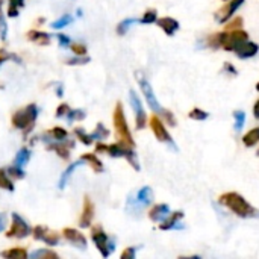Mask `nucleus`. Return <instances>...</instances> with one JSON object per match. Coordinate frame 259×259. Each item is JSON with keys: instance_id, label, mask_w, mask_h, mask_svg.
Wrapping results in <instances>:
<instances>
[{"instance_id": "nucleus-1", "label": "nucleus", "mask_w": 259, "mask_h": 259, "mask_svg": "<svg viewBox=\"0 0 259 259\" xmlns=\"http://www.w3.org/2000/svg\"><path fill=\"white\" fill-rule=\"evenodd\" d=\"M219 203L228 208L232 214L238 215L240 219H256L259 217V211L253 208L240 193L229 191L219 196Z\"/></svg>"}, {"instance_id": "nucleus-2", "label": "nucleus", "mask_w": 259, "mask_h": 259, "mask_svg": "<svg viewBox=\"0 0 259 259\" xmlns=\"http://www.w3.org/2000/svg\"><path fill=\"white\" fill-rule=\"evenodd\" d=\"M96 150H97V152H105V153H108V155L112 156V158H124V159L132 165L134 170H137V171L140 170L138 156H137V153H135V147H132V146H127V144H124V143H121V141L114 143V144H109V146L99 143V144L96 146Z\"/></svg>"}, {"instance_id": "nucleus-3", "label": "nucleus", "mask_w": 259, "mask_h": 259, "mask_svg": "<svg viewBox=\"0 0 259 259\" xmlns=\"http://www.w3.org/2000/svg\"><path fill=\"white\" fill-rule=\"evenodd\" d=\"M112 121H114V127H115V134H117L118 141H121V143H124L127 146L135 147V141H134V137L131 134V129L127 126V120L124 117V109H123V105L121 103H117L115 105L114 115H112Z\"/></svg>"}, {"instance_id": "nucleus-4", "label": "nucleus", "mask_w": 259, "mask_h": 259, "mask_svg": "<svg viewBox=\"0 0 259 259\" xmlns=\"http://www.w3.org/2000/svg\"><path fill=\"white\" fill-rule=\"evenodd\" d=\"M91 240L94 241L97 250L103 258H108L115 250V243L108 237V234L102 229V226H96L91 231Z\"/></svg>"}, {"instance_id": "nucleus-5", "label": "nucleus", "mask_w": 259, "mask_h": 259, "mask_svg": "<svg viewBox=\"0 0 259 259\" xmlns=\"http://www.w3.org/2000/svg\"><path fill=\"white\" fill-rule=\"evenodd\" d=\"M36 117H38V106L35 103H30L24 109H20L12 115V124L17 129H26L35 123Z\"/></svg>"}, {"instance_id": "nucleus-6", "label": "nucleus", "mask_w": 259, "mask_h": 259, "mask_svg": "<svg viewBox=\"0 0 259 259\" xmlns=\"http://www.w3.org/2000/svg\"><path fill=\"white\" fill-rule=\"evenodd\" d=\"M246 41H249V33L244 29L225 30L222 49L226 52H237Z\"/></svg>"}, {"instance_id": "nucleus-7", "label": "nucleus", "mask_w": 259, "mask_h": 259, "mask_svg": "<svg viewBox=\"0 0 259 259\" xmlns=\"http://www.w3.org/2000/svg\"><path fill=\"white\" fill-rule=\"evenodd\" d=\"M137 80H138V83H140V88H141V91H143V94H144V99H146L149 108H150L153 112L161 114L162 106L159 105V102H158V99H156V96H155V91H153V88H152V85H150V82H149L141 73H137Z\"/></svg>"}, {"instance_id": "nucleus-8", "label": "nucleus", "mask_w": 259, "mask_h": 259, "mask_svg": "<svg viewBox=\"0 0 259 259\" xmlns=\"http://www.w3.org/2000/svg\"><path fill=\"white\" fill-rule=\"evenodd\" d=\"M153 202V191L150 187H143L141 190L137 191V194L127 199V209H134V211H140L146 206H149Z\"/></svg>"}, {"instance_id": "nucleus-9", "label": "nucleus", "mask_w": 259, "mask_h": 259, "mask_svg": "<svg viewBox=\"0 0 259 259\" xmlns=\"http://www.w3.org/2000/svg\"><path fill=\"white\" fill-rule=\"evenodd\" d=\"M149 126H150V129H152V132H153V135L156 137L158 141L165 143V144H170L171 147L176 149V144L173 143L171 135H170V132L167 131V127H165V123H164L158 115H152V117H150Z\"/></svg>"}, {"instance_id": "nucleus-10", "label": "nucleus", "mask_w": 259, "mask_h": 259, "mask_svg": "<svg viewBox=\"0 0 259 259\" xmlns=\"http://www.w3.org/2000/svg\"><path fill=\"white\" fill-rule=\"evenodd\" d=\"M12 223H11V229L8 231V238H24L30 234V226L26 223V220L23 217H20L17 212L11 214Z\"/></svg>"}, {"instance_id": "nucleus-11", "label": "nucleus", "mask_w": 259, "mask_h": 259, "mask_svg": "<svg viewBox=\"0 0 259 259\" xmlns=\"http://www.w3.org/2000/svg\"><path fill=\"white\" fill-rule=\"evenodd\" d=\"M129 99H131L132 109L135 112V126H137V129H144L147 121H149V118H147V114H146V111L143 108V103H141L138 94L134 90L129 91Z\"/></svg>"}, {"instance_id": "nucleus-12", "label": "nucleus", "mask_w": 259, "mask_h": 259, "mask_svg": "<svg viewBox=\"0 0 259 259\" xmlns=\"http://www.w3.org/2000/svg\"><path fill=\"white\" fill-rule=\"evenodd\" d=\"M243 3H244V0H226V3L220 9H217L215 20L219 23H228L234 17L235 11H238Z\"/></svg>"}, {"instance_id": "nucleus-13", "label": "nucleus", "mask_w": 259, "mask_h": 259, "mask_svg": "<svg viewBox=\"0 0 259 259\" xmlns=\"http://www.w3.org/2000/svg\"><path fill=\"white\" fill-rule=\"evenodd\" d=\"M33 237H35V240L44 241L47 246H56L59 243V235L52 232V231H49L44 226H36L33 229Z\"/></svg>"}, {"instance_id": "nucleus-14", "label": "nucleus", "mask_w": 259, "mask_h": 259, "mask_svg": "<svg viewBox=\"0 0 259 259\" xmlns=\"http://www.w3.org/2000/svg\"><path fill=\"white\" fill-rule=\"evenodd\" d=\"M62 235H64V238H65L68 243H71L74 247L82 249V250L87 249V238H85L83 234H80L79 231L71 229V228H65V229L62 231Z\"/></svg>"}, {"instance_id": "nucleus-15", "label": "nucleus", "mask_w": 259, "mask_h": 259, "mask_svg": "<svg viewBox=\"0 0 259 259\" xmlns=\"http://www.w3.org/2000/svg\"><path fill=\"white\" fill-rule=\"evenodd\" d=\"M94 219V203L91 202V199L88 196L83 197V208H82V215L79 220L80 228H90Z\"/></svg>"}, {"instance_id": "nucleus-16", "label": "nucleus", "mask_w": 259, "mask_h": 259, "mask_svg": "<svg viewBox=\"0 0 259 259\" xmlns=\"http://www.w3.org/2000/svg\"><path fill=\"white\" fill-rule=\"evenodd\" d=\"M156 24L164 30L165 35L173 36L178 30H179V21L171 18V17H159L156 20Z\"/></svg>"}, {"instance_id": "nucleus-17", "label": "nucleus", "mask_w": 259, "mask_h": 259, "mask_svg": "<svg viewBox=\"0 0 259 259\" xmlns=\"http://www.w3.org/2000/svg\"><path fill=\"white\" fill-rule=\"evenodd\" d=\"M168 214H170V206L167 203H158L150 208L147 215L152 222H162L164 219L168 217Z\"/></svg>"}, {"instance_id": "nucleus-18", "label": "nucleus", "mask_w": 259, "mask_h": 259, "mask_svg": "<svg viewBox=\"0 0 259 259\" xmlns=\"http://www.w3.org/2000/svg\"><path fill=\"white\" fill-rule=\"evenodd\" d=\"M182 219H184V212L182 211H175L173 214H168V217L162 220V223L159 225V229L161 231H171V229L181 228L179 223H181Z\"/></svg>"}, {"instance_id": "nucleus-19", "label": "nucleus", "mask_w": 259, "mask_h": 259, "mask_svg": "<svg viewBox=\"0 0 259 259\" xmlns=\"http://www.w3.org/2000/svg\"><path fill=\"white\" fill-rule=\"evenodd\" d=\"M85 164V161L80 158L79 161H74V162H71L65 170H64V173L61 175V178H59V182H58V188L59 190H64L65 187H67V184H68V181H70V178L73 176V173H74V170L76 168H79L80 165H83Z\"/></svg>"}, {"instance_id": "nucleus-20", "label": "nucleus", "mask_w": 259, "mask_h": 259, "mask_svg": "<svg viewBox=\"0 0 259 259\" xmlns=\"http://www.w3.org/2000/svg\"><path fill=\"white\" fill-rule=\"evenodd\" d=\"M259 52V46L256 42H253V41H246L235 53H237V56L238 58H241V59H249V58H253L256 53Z\"/></svg>"}, {"instance_id": "nucleus-21", "label": "nucleus", "mask_w": 259, "mask_h": 259, "mask_svg": "<svg viewBox=\"0 0 259 259\" xmlns=\"http://www.w3.org/2000/svg\"><path fill=\"white\" fill-rule=\"evenodd\" d=\"M0 256L5 259H26L29 258L27 252L23 249V247H14V249H9V250H5L0 253Z\"/></svg>"}, {"instance_id": "nucleus-22", "label": "nucleus", "mask_w": 259, "mask_h": 259, "mask_svg": "<svg viewBox=\"0 0 259 259\" xmlns=\"http://www.w3.org/2000/svg\"><path fill=\"white\" fill-rule=\"evenodd\" d=\"M27 38L36 44H41V46H47L50 42V35L46 32H39V30H30L27 33Z\"/></svg>"}, {"instance_id": "nucleus-23", "label": "nucleus", "mask_w": 259, "mask_h": 259, "mask_svg": "<svg viewBox=\"0 0 259 259\" xmlns=\"http://www.w3.org/2000/svg\"><path fill=\"white\" fill-rule=\"evenodd\" d=\"M259 143V126L258 127H253L250 129L247 134H244L243 137V144L246 147H255Z\"/></svg>"}, {"instance_id": "nucleus-24", "label": "nucleus", "mask_w": 259, "mask_h": 259, "mask_svg": "<svg viewBox=\"0 0 259 259\" xmlns=\"http://www.w3.org/2000/svg\"><path fill=\"white\" fill-rule=\"evenodd\" d=\"M82 159H83L87 164H90L91 168H93L96 173H102V171H103V164H102V161H100L94 153H85V155L82 156Z\"/></svg>"}, {"instance_id": "nucleus-25", "label": "nucleus", "mask_w": 259, "mask_h": 259, "mask_svg": "<svg viewBox=\"0 0 259 259\" xmlns=\"http://www.w3.org/2000/svg\"><path fill=\"white\" fill-rule=\"evenodd\" d=\"M30 159V150L29 149H21L18 150V153L15 155V159H14V165L18 167V168H23Z\"/></svg>"}, {"instance_id": "nucleus-26", "label": "nucleus", "mask_w": 259, "mask_h": 259, "mask_svg": "<svg viewBox=\"0 0 259 259\" xmlns=\"http://www.w3.org/2000/svg\"><path fill=\"white\" fill-rule=\"evenodd\" d=\"M223 36H225V30H223V32L212 33L211 36H208V39H206V46H208V47H211V49H222Z\"/></svg>"}, {"instance_id": "nucleus-27", "label": "nucleus", "mask_w": 259, "mask_h": 259, "mask_svg": "<svg viewBox=\"0 0 259 259\" xmlns=\"http://www.w3.org/2000/svg\"><path fill=\"white\" fill-rule=\"evenodd\" d=\"M71 21H73V15L65 14V15L59 17L58 20H55V21L50 24V27H52V29H55V30H59V29H64L65 26H68Z\"/></svg>"}, {"instance_id": "nucleus-28", "label": "nucleus", "mask_w": 259, "mask_h": 259, "mask_svg": "<svg viewBox=\"0 0 259 259\" xmlns=\"http://www.w3.org/2000/svg\"><path fill=\"white\" fill-rule=\"evenodd\" d=\"M158 18H159V17H158V11L152 8V9H147V11L144 12V15L141 17L140 23H143V24H153V23H156Z\"/></svg>"}, {"instance_id": "nucleus-29", "label": "nucleus", "mask_w": 259, "mask_h": 259, "mask_svg": "<svg viewBox=\"0 0 259 259\" xmlns=\"http://www.w3.org/2000/svg\"><path fill=\"white\" fill-rule=\"evenodd\" d=\"M137 23H140V20H137V18H126V20L120 21L118 26H117V33L118 35H124L131 29V26L137 24Z\"/></svg>"}, {"instance_id": "nucleus-30", "label": "nucleus", "mask_w": 259, "mask_h": 259, "mask_svg": "<svg viewBox=\"0 0 259 259\" xmlns=\"http://www.w3.org/2000/svg\"><path fill=\"white\" fill-rule=\"evenodd\" d=\"M24 6V0H9V11H8V15L11 18H15L18 17V12L20 9Z\"/></svg>"}, {"instance_id": "nucleus-31", "label": "nucleus", "mask_w": 259, "mask_h": 259, "mask_svg": "<svg viewBox=\"0 0 259 259\" xmlns=\"http://www.w3.org/2000/svg\"><path fill=\"white\" fill-rule=\"evenodd\" d=\"M50 149H53L62 159H68V156H70V144L68 146H62L61 144V141H56V144H50Z\"/></svg>"}, {"instance_id": "nucleus-32", "label": "nucleus", "mask_w": 259, "mask_h": 259, "mask_svg": "<svg viewBox=\"0 0 259 259\" xmlns=\"http://www.w3.org/2000/svg\"><path fill=\"white\" fill-rule=\"evenodd\" d=\"M50 138H53L55 141H61V143H64V141H67V138H68V134H67V131L65 129H62V127H53L52 131H50Z\"/></svg>"}, {"instance_id": "nucleus-33", "label": "nucleus", "mask_w": 259, "mask_h": 259, "mask_svg": "<svg viewBox=\"0 0 259 259\" xmlns=\"http://www.w3.org/2000/svg\"><path fill=\"white\" fill-rule=\"evenodd\" d=\"M0 188H5L8 191H14V184L11 178L8 176L6 170H0Z\"/></svg>"}, {"instance_id": "nucleus-34", "label": "nucleus", "mask_w": 259, "mask_h": 259, "mask_svg": "<svg viewBox=\"0 0 259 259\" xmlns=\"http://www.w3.org/2000/svg\"><path fill=\"white\" fill-rule=\"evenodd\" d=\"M29 258L32 259H41V258H50V259H58V255L52 250H47V249H39L33 253L29 255Z\"/></svg>"}, {"instance_id": "nucleus-35", "label": "nucleus", "mask_w": 259, "mask_h": 259, "mask_svg": "<svg viewBox=\"0 0 259 259\" xmlns=\"http://www.w3.org/2000/svg\"><path fill=\"white\" fill-rule=\"evenodd\" d=\"M188 117H190L191 120H196V121H203V120H206V118L209 117V114H208L206 111L200 109V108H193V109L190 111Z\"/></svg>"}, {"instance_id": "nucleus-36", "label": "nucleus", "mask_w": 259, "mask_h": 259, "mask_svg": "<svg viewBox=\"0 0 259 259\" xmlns=\"http://www.w3.org/2000/svg\"><path fill=\"white\" fill-rule=\"evenodd\" d=\"M108 135H109V131H108L102 123H99V124L96 126V131L91 134L93 140H105V138H108Z\"/></svg>"}, {"instance_id": "nucleus-37", "label": "nucleus", "mask_w": 259, "mask_h": 259, "mask_svg": "<svg viewBox=\"0 0 259 259\" xmlns=\"http://www.w3.org/2000/svg\"><path fill=\"white\" fill-rule=\"evenodd\" d=\"M74 135L85 144V146H90V144H93V137L91 135H88L83 129H80V127H77V129H74Z\"/></svg>"}, {"instance_id": "nucleus-38", "label": "nucleus", "mask_w": 259, "mask_h": 259, "mask_svg": "<svg viewBox=\"0 0 259 259\" xmlns=\"http://www.w3.org/2000/svg\"><path fill=\"white\" fill-rule=\"evenodd\" d=\"M85 118V112L80 111V109H70L68 114H67V121L68 123H73V121H77V120H83Z\"/></svg>"}, {"instance_id": "nucleus-39", "label": "nucleus", "mask_w": 259, "mask_h": 259, "mask_svg": "<svg viewBox=\"0 0 259 259\" xmlns=\"http://www.w3.org/2000/svg\"><path fill=\"white\" fill-rule=\"evenodd\" d=\"M243 24H244L243 18H241V17H235L234 20H231V21H228V23H226V26H225V30H235V29H243Z\"/></svg>"}, {"instance_id": "nucleus-40", "label": "nucleus", "mask_w": 259, "mask_h": 259, "mask_svg": "<svg viewBox=\"0 0 259 259\" xmlns=\"http://www.w3.org/2000/svg\"><path fill=\"white\" fill-rule=\"evenodd\" d=\"M234 118H235V129L241 131L244 123H246V114L243 111H235L234 112Z\"/></svg>"}, {"instance_id": "nucleus-41", "label": "nucleus", "mask_w": 259, "mask_h": 259, "mask_svg": "<svg viewBox=\"0 0 259 259\" xmlns=\"http://www.w3.org/2000/svg\"><path fill=\"white\" fill-rule=\"evenodd\" d=\"M161 115H162V118L165 120V123H167V124H170V126H173V127L178 124V121H176V118H175V115H173V112H171V111H168V109H164V108H162Z\"/></svg>"}, {"instance_id": "nucleus-42", "label": "nucleus", "mask_w": 259, "mask_h": 259, "mask_svg": "<svg viewBox=\"0 0 259 259\" xmlns=\"http://www.w3.org/2000/svg\"><path fill=\"white\" fill-rule=\"evenodd\" d=\"M2 5H3V0H0V36L5 41L6 33H8V24H6V20H5V17L2 14Z\"/></svg>"}, {"instance_id": "nucleus-43", "label": "nucleus", "mask_w": 259, "mask_h": 259, "mask_svg": "<svg viewBox=\"0 0 259 259\" xmlns=\"http://www.w3.org/2000/svg\"><path fill=\"white\" fill-rule=\"evenodd\" d=\"M70 49H71V52L77 56H83V55H87V47L83 46V44H79V42H73L71 46H70Z\"/></svg>"}, {"instance_id": "nucleus-44", "label": "nucleus", "mask_w": 259, "mask_h": 259, "mask_svg": "<svg viewBox=\"0 0 259 259\" xmlns=\"http://www.w3.org/2000/svg\"><path fill=\"white\" fill-rule=\"evenodd\" d=\"M6 171H8V175H9V176H12V178H17V179H21V178H24V170H23V168H18V167H15V165L9 167Z\"/></svg>"}, {"instance_id": "nucleus-45", "label": "nucleus", "mask_w": 259, "mask_h": 259, "mask_svg": "<svg viewBox=\"0 0 259 259\" xmlns=\"http://www.w3.org/2000/svg\"><path fill=\"white\" fill-rule=\"evenodd\" d=\"M87 62H90V58L88 56H79L77 55V58H73V59H68L67 61V64L68 65H83V64H87Z\"/></svg>"}, {"instance_id": "nucleus-46", "label": "nucleus", "mask_w": 259, "mask_h": 259, "mask_svg": "<svg viewBox=\"0 0 259 259\" xmlns=\"http://www.w3.org/2000/svg\"><path fill=\"white\" fill-rule=\"evenodd\" d=\"M9 59H14V61H20L17 56H14V55H11V53H8V52H5V50H0V67H2V64L3 62H6V61H9Z\"/></svg>"}, {"instance_id": "nucleus-47", "label": "nucleus", "mask_w": 259, "mask_h": 259, "mask_svg": "<svg viewBox=\"0 0 259 259\" xmlns=\"http://www.w3.org/2000/svg\"><path fill=\"white\" fill-rule=\"evenodd\" d=\"M68 111H70V106H68L67 103H62V105L56 109V117H58V118L65 117V115L68 114Z\"/></svg>"}, {"instance_id": "nucleus-48", "label": "nucleus", "mask_w": 259, "mask_h": 259, "mask_svg": "<svg viewBox=\"0 0 259 259\" xmlns=\"http://www.w3.org/2000/svg\"><path fill=\"white\" fill-rule=\"evenodd\" d=\"M137 253V247H127L123 253H121V259H134Z\"/></svg>"}, {"instance_id": "nucleus-49", "label": "nucleus", "mask_w": 259, "mask_h": 259, "mask_svg": "<svg viewBox=\"0 0 259 259\" xmlns=\"http://www.w3.org/2000/svg\"><path fill=\"white\" fill-rule=\"evenodd\" d=\"M58 41H59V44H61L62 47H70V46H71V39H70L67 35L59 33V35H58Z\"/></svg>"}, {"instance_id": "nucleus-50", "label": "nucleus", "mask_w": 259, "mask_h": 259, "mask_svg": "<svg viewBox=\"0 0 259 259\" xmlns=\"http://www.w3.org/2000/svg\"><path fill=\"white\" fill-rule=\"evenodd\" d=\"M225 70H226V71H229L231 74H237V70H235V68L232 67V64H229V62H226V64H225Z\"/></svg>"}, {"instance_id": "nucleus-51", "label": "nucleus", "mask_w": 259, "mask_h": 259, "mask_svg": "<svg viewBox=\"0 0 259 259\" xmlns=\"http://www.w3.org/2000/svg\"><path fill=\"white\" fill-rule=\"evenodd\" d=\"M253 115H255V118H259V99L253 105Z\"/></svg>"}, {"instance_id": "nucleus-52", "label": "nucleus", "mask_w": 259, "mask_h": 259, "mask_svg": "<svg viewBox=\"0 0 259 259\" xmlns=\"http://www.w3.org/2000/svg\"><path fill=\"white\" fill-rule=\"evenodd\" d=\"M256 90H258V91H259V82H258V83H256Z\"/></svg>"}, {"instance_id": "nucleus-53", "label": "nucleus", "mask_w": 259, "mask_h": 259, "mask_svg": "<svg viewBox=\"0 0 259 259\" xmlns=\"http://www.w3.org/2000/svg\"><path fill=\"white\" fill-rule=\"evenodd\" d=\"M258 155H259V150H258Z\"/></svg>"}, {"instance_id": "nucleus-54", "label": "nucleus", "mask_w": 259, "mask_h": 259, "mask_svg": "<svg viewBox=\"0 0 259 259\" xmlns=\"http://www.w3.org/2000/svg\"><path fill=\"white\" fill-rule=\"evenodd\" d=\"M225 2H226V0H225Z\"/></svg>"}]
</instances>
